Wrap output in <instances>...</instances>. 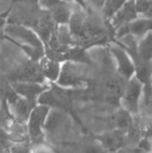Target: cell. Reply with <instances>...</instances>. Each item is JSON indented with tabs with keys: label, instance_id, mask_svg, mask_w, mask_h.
I'll use <instances>...</instances> for the list:
<instances>
[{
	"label": "cell",
	"instance_id": "cell-1",
	"mask_svg": "<svg viewBox=\"0 0 152 153\" xmlns=\"http://www.w3.org/2000/svg\"><path fill=\"white\" fill-rule=\"evenodd\" d=\"M49 108L44 106L37 105L32 110L26 123L28 141L31 147L46 144V136L44 126Z\"/></svg>",
	"mask_w": 152,
	"mask_h": 153
},
{
	"label": "cell",
	"instance_id": "cell-2",
	"mask_svg": "<svg viewBox=\"0 0 152 153\" xmlns=\"http://www.w3.org/2000/svg\"><path fill=\"white\" fill-rule=\"evenodd\" d=\"M82 66L73 63L63 64L60 76L55 84L66 90L83 88L87 85L88 81L83 75Z\"/></svg>",
	"mask_w": 152,
	"mask_h": 153
},
{
	"label": "cell",
	"instance_id": "cell-3",
	"mask_svg": "<svg viewBox=\"0 0 152 153\" xmlns=\"http://www.w3.org/2000/svg\"><path fill=\"white\" fill-rule=\"evenodd\" d=\"M4 37L22 45L44 49V44L37 33L30 27L21 23H8L4 30Z\"/></svg>",
	"mask_w": 152,
	"mask_h": 153
},
{
	"label": "cell",
	"instance_id": "cell-4",
	"mask_svg": "<svg viewBox=\"0 0 152 153\" xmlns=\"http://www.w3.org/2000/svg\"><path fill=\"white\" fill-rule=\"evenodd\" d=\"M142 95L143 86L133 76L131 80L126 82L124 92L120 98L122 108L130 113L132 116L138 115Z\"/></svg>",
	"mask_w": 152,
	"mask_h": 153
},
{
	"label": "cell",
	"instance_id": "cell-5",
	"mask_svg": "<svg viewBox=\"0 0 152 153\" xmlns=\"http://www.w3.org/2000/svg\"><path fill=\"white\" fill-rule=\"evenodd\" d=\"M11 83L13 82H38L45 83V80L42 76L39 62L27 60L20 65L14 71L11 72L7 75L6 79H4Z\"/></svg>",
	"mask_w": 152,
	"mask_h": 153
},
{
	"label": "cell",
	"instance_id": "cell-6",
	"mask_svg": "<svg viewBox=\"0 0 152 153\" xmlns=\"http://www.w3.org/2000/svg\"><path fill=\"white\" fill-rule=\"evenodd\" d=\"M109 50L115 60L116 71L119 76L126 82L131 80L134 76L135 73L134 63L131 56L124 47L116 41L110 43Z\"/></svg>",
	"mask_w": 152,
	"mask_h": 153
},
{
	"label": "cell",
	"instance_id": "cell-7",
	"mask_svg": "<svg viewBox=\"0 0 152 153\" xmlns=\"http://www.w3.org/2000/svg\"><path fill=\"white\" fill-rule=\"evenodd\" d=\"M69 115L57 109H50L46 119L44 133L46 139L56 140L63 137L69 126Z\"/></svg>",
	"mask_w": 152,
	"mask_h": 153
},
{
	"label": "cell",
	"instance_id": "cell-8",
	"mask_svg": "<svg viewBox=\"0 0 152 153\" xmlns=\"http://www.w3.org/2000/svg\"><path fill=\"white\" fill-rule=\"evenodd\" d=\"M135 67L134 77L143 86V95L148 102L152 94V65L151 63L145 62L137 56V53L131 56Z\"/></svg>",
	"mask_w": 152,
	"mask_h": 153
},
{
	"label": "cell",
	"instance_id": "cell-9",
	"mask_svg": "<svg viewBox=\"0 0 152 153\" xmlns=\"http://www.w3.org/2000/svg\"><path fill=\"white\" fill-rule=\"evenodd\" d=\"M11 84L20 98H22L37 105V101L39 96L47 91L50 87V85L47 83L38 82H13Z\"/></svg>",
	"mask_w": 152,
	"mask_h": 153
},
{
	"label": "cell",
	"instance_id": "cell-10",
	"mask_svg": "<svg viewBox=\"0 0 152 153\" xmlns=\"http://www.w3.org/2000/svg\"><path fill=\"white\" fill-rule=\"evenodd\" d=\"M138 17L139 16L135 10L134 1H125L120 10L108 23L113 30L116 31L118 29L128 25Z\"/></svg>",
	"mask_w": 152,
	"mask_h": 153
},
{
	"label": "cell",
	"instance_id": "cell-11",
	"mask_svg": "<svg viewBox=\"0 0 152 153\" xmlns=\"http://www.w3.org/2000/svg\"><path fill=\"white\" fill-rule=\"evenodd\" d=\"M125 138V133L116 129L98 135L95 140L103 147L107 153H115L124 146Z\"/></svg>",
	"mask_w": 152,
	"mask_h": 153
},
{
	"label": "cell",
	"instance_id": "cell-12",
	"mask_svg": "<svg viewBox=\"0 0 152 153\" xmlns=\"http://www.w3.org/2000/svg\"><path fill=\"white\" fill-rule=\"evenodd\" d=\"M73 5L70 2L57 1L48 12L52 22L56 26L68 25L73 13Z\"/></svg>",
	"mask_w": 152,
	"mask_h": 153
},
{
	"label": "cell",
	"instance_id": "cell-13",
	"mask_svg": "<svg viewBox=\"0 0 152 153\" xmlns=\"http://www.w3.org/2000/svg\"><path fill=\"white\" fill-rule=\"evenodd\" d=\"M39 67L44 80H47L51 83H56L60 76L62 70V64L50 60L44 56L39 62Z\"/></svg>",
	"mask_w": 152,
	"mask_h": 153
},
{
	"label": "cell",
	"instance_id": "cell-14",
	"mask_svg": "<svg viewBox=\"0 0 152 153\" xmlns=\"http://www.w3.org/2000/svg\"><path fill=\"white\" fill-rule=\"evenodd\" d=\"M128 34L136 39H141L148 33L152 32V20L145 17H138L126 25Z\"/></svg>",
	"mask_w": 152,
	"mask_h": 153
},
{
	"label": "cell",
	"instance_id": "cell-15",
	"mask_svg": "<svg viewBox=\"0 0 152 153\" xmlns=\"http://www.w3.org/2000/svg\"><path fill=\"white\" fill-rule=\"evenodd\" d=\"M36 106L37 104L35 103L30 102L22 98H19V100L12 107H10V109L15 120L26 124L30 115Z\"/></svg>",
	"mask_w": 152,
	"mask_h": 153
},
{
	"label": "cell",
	"instance_id": "cell-16",
	"mask_svg": "<svg viewBox=\"0 0 152 153\" xmlns=\"http://www.w3.org/2000/svg\"><path fill=\"white\" fill-rule=\"evenodd\" d=\"M137 56L145 62H152V32L148 33L137 42Z\"/></svg>",
	"mask_w": 152,
	"mask_h": 153
},
{
	"label": "cell",
	"instance_id": "cell-17",
	"mask_svg": "<svg viewBox=\"0 0 152 153\" xmlns=\"http://www.w3.org/2000/svg\"><path fill=\"white\" fill-rule=\"evenodd\" d=\"M19 98L20 97L17 95V93L13 90L12 84L7 81L1 79L0 80V100L6 102L9 105V107H12L19 100Z\"/></svg>",
	"mask_w": 152,
	"mask_h": 153
},
{
	"label": "cell",
	"instance_id": "cell-18",
	"mask_svg": "<svg viewBox=\"0 0 152 153\" xmlns=\"http://www.w3.org/2000/svg\"><path fill=\"white\" fill-rule=\"evenodd\" d=\"M114 122L116 127V130L122 131L124 133H126L127 130L131 128L133 126V117L130 113L125 111V109L121 108L119 111H117L114 117Z\"/></svg>",
	"mask_w": 152,
	"mask_h": 153
},
{
	"label": "cell",
	"instance_id": "cell-19",
	"mask_svg": "<svg viewBox=\"0 0 152 153\" xmlns=\"http://www.w3.org/2000/svg\"><path fill=\"white\" fill-rule=\"evenodd\" d=\"M125 1H104V4L101 8V13L106 22H109L112 18L116 14V13L120 10Z\"/></svg>",
	"mask_w": 152,
	"mask_h": 153
},
{
	"label": "cell",
	"instance_id": "cell-20",
	"mask_svg": "<svg viewBox=\"0 0 152 153\" xmlns=\"http://www.w3.org/2000/svg\"><path fill=\"white\" fill-rule=\"evenodd\" d=\"M138 130L140 132V135L142 140H146L148 142L152 141V118L149 117H141L138 121L137 125Z\"/></svg>",
	"mask_w": 152,
	"mask_h": 153
},
{
	"label": "cell",
	"instance_id": "cell-21",
	"mask_svg": "<svg viewBox=\"0 0 152 153\" xmlns=\"http://www.w3.org/2000/svg\"><path fill=\"white\" fill-rule=\"evenodd\" d=\"M81 153H107L103 147L95 140L93 143H89L83 146Z\"/></svg>",
	"mask_w": 152,
	"mask_h": 153
},
{
	"label": "cell",
	"instance_id": "cell-22",
	"mask_svg": "<svg viewBox=\"0 0 152 153\" xmlns=\"http://www.w3.org/2000/svg\"><path fill=\"white\" fill-rule=\"evenodd\" d=\"M135 10L139 17H142L151 6L152 1L146 0V1H134Z\"/></svg>",
	"mask_w": 152,
	"mask_h": 153
},
{
	"label": "cell",
	"instance_id": "cell-23",
	"mask_svg": "<svg viewBox=\"0 0 152 153\" xmlns=\"http://www.w3.org/2000/svg\"><path fill=\"white\" fill-rule=\"evenodd\" d=\"M10 153H32V147L29 143L14 144L10 148Z\"/></svg>",
	"mask_w": 152,
	"mask_h": 153
},
{
	"label": "cell",
	"instance_id": "cell-24",
	"mask_svg": "<svg viewBox=\"0 0 152 153\" xmlns=\"http://www.w3.org/2000/svg\"><path fill=\"white\" fill-rule=\"evenodd\" d=\"M32 153H55L52 149L47 146V144L38 145L35 147H32Z\"/></svg>",
	"mask_w": 152,
	"mask_h": 153
},
{
	"label": "cell",
	"instance_id": "cell-25",
	"mask_svg": "<svg viewBox=\"0 0 152 153\" xmlns=\"http://www.w3.org/2000/svg\"><path fill=\"white\" fill-rule=\"evenodd\" d=\"M142 17H145V18L151 19L152 20V4H151V6L150 7V9L148 10V12H147V13H146Z\"/></svg>",
	"mask_w": 152,
	"mask_h": 153
},
{
	"label": "cell",
	"instance_id": "cell-26",
	"mask_svg": "<svg viewBox=\"0 0 152 153\" xmlns=\"http://www.w3.org/2000/svg\"><path fill=\"white\" fill-rule=\"evenodd\" d=\"M3 151H4V150H3V149H2V148H1V147H0V153H2V152H3Z\"/></svg>",
	"mask_w": 152,
	"mask_h": 153
},
{
	"label": "cell",
	"instance_id": "cell-27",
	"mask_svg": "<svg viewBox=\"0 0 152 153\" xmlns=\"http://www.w3.org/2000/svg\"><path fill=\"white\" fill-rule=\"evenodd\" d=\"M151 65H152V63H151Z\"/></svg>",
	"mask_w": 152,
	"mask_h": 153
}]
</instances>
